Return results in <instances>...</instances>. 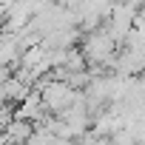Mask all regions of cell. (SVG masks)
Here are the masks:
<instances>
[{"instance_id": "6da1fadb", "label": "cell", "mask_w": 145, "mask_h": 145, "mask_svg": "<svg viewBox=\"0 0 145 145\" xmlns=\"http://www.w3.org/2000/svg\"><path fill=\"white\" fill-rule=\"evenodd\" d=\"M114 51V37L111 31H94L88 40H86V57L88 60H105L108 54Z\"/></svg>"}, {"instance_id": "7a4b0ae2", "label": "cell", "mask_w": 145, "mask_h": 145, "mask_svg": "<svg viewBox=\"0 0 145 145\" xmlns=\"http://www.w3.org/2000/svg\"><path fill=\"white\" fill-rule=\"evenodd\" d=\"M68 103H74V88L65 86V83H51V86L43 91V105H46V108L60 111V108H65Z\"/></svg>"}]
</instances>
